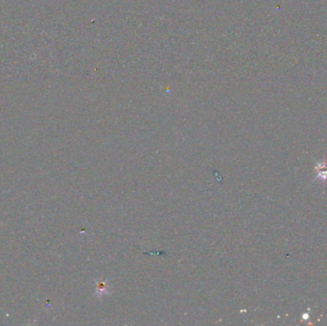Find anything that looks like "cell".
<instances>
[{"instance_id":"6da1fadb","label":"cell","mask_w":327,"mask_h":326,"mask_svg":"<svg viewBox=\"0 0 327 326\" xmlns=\"http://www.w3.org/2000/svg\"><path fill=\"white\" fill-rule=\"evenodd\" d=\"M317 170H318V177L319 178L324 179V180L327 179V163L324 162V163L318 164Z\"/></svg>"}]
</instances>
